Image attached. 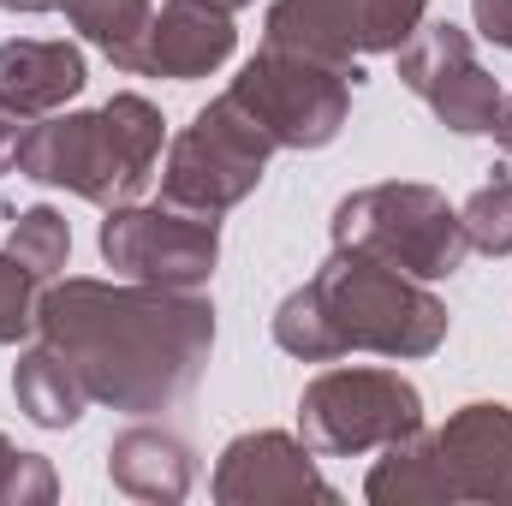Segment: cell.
<instances>
[{"label": "cell", "instance_id": "cell-18", "mask_svg": "<svg viewBox=\"0 0 512 506\" xmlns=\"http://www.w3.org/2000/svg\"><path fill=\"white\" fill-rule=\"evenodd\" d=\"M72 30H84V42H96L120 72H137V48L149 36L155 6L149 0H66Z\"/></svg>", "mask_w": 512, "mask_h": 506}, {"label": "cell", "instance_id": "cell-15", "mask_svg": "<svg viewBox=\"0 0 512 506\" xmlns=\"http://www.w3.org/2000/svg\"><path fill=\"white\" fill-rule=\"evenodd\" d=\"M108 477H114V489L131 495V501L173 506V501H185L191 483H197V453H191L173 429L137 423L126 435H114V447H108Z\"/></svg>", "mask_w": 512, "mask_h": 506}, {"label": "cell", "instance_id": "cell-24", "mask_svg": "<svg viewBox=\"0 0 512 506\" xmlns=\"http://www.w3.org/2000/svg\"><path fill=\"white\" fill-rule=\"evenodd\" d=\"M24 120H12V114H6V108H0V173H12V167H18V149H24Z\"/></svg>", "mask_w": 512, "mask_h": 506}, {"label": "cell", "instance_id": "cell-9", "mask_svg": "<svg viewBox=\"0 0 512 506\" xmlns=\"http://www.w3.org/2000/svg\"><path fill=\"white\" fill-rule=\"evenodd\" d=\"M102 262L126 280L149 286H179V292H203L215 262H221V215H197L179 203H120L108 209L102 233Z\"/></svg>", "mask_w": 512, "mask_h": 506}, {"label": "cell", "instance_id": "cell-25", "mask_svg": "<svg viewBox=\"0 0 512 506\" xmlns=\"http://www.w3.org/2000/svg\"><path fill=\"white\" fill-rule=\"evenodd\" d=\"M489 137H495V143H501V149L512 155V96L501 102V120H495V131H489Z\"/></svg>", "mask_w": 512, "mask_h": 506}, {"label": "cell", "instance_id": "cell-26", "mask_svg": "<svg viewBox=\"0 0 512 506\" xmlns=\"http://www.w3.org/2000/svg\"><path fill=\"white\" fill-rule=\"evenodd\" d=\"M6 12H60L66 0H0Z\"/></svg>", "mask_w": 512, "mask_h": 506}, {"label": "cell", "instance_id": "cell-1", "mask_svg": "<svg viewBox=\"0 0 512 506\" xmlns=\"http://www.w3.org/2000/svg\"><path fill=\"white\" fill-rule=\"evenodd\" d=\"M36 334L78 370L96 405L149 417L197 387L215 352V304L179 286L66 274L42 292Z\"/></svg>", "mask_w": 512, "mask_h": 506}, {"label": "cell", "instance_id": "cell-22", "mask_svg": "<svg viewBox=\"0 0 512 506\" xmlns=\"http://www.w3.org/2000/svg\"><path fill=\"white\" fill-rule=\"evenodd\" d=\"M36 304H42V280L0 251V346H18L24 334H36Z\"/></svg>", "mask_w": 512, "mask_h": 506}, {"label": "cell", "instance_id": "cell-6", "mask_svg": "<svg viewBox=\"0 0 512 506\" xmlns=\"http://www.w3.org/2000/svg\"><path fill=\"white\" fill-rule=\"evenodd\" d=\"M352 90H358L352 72L286 54V48H268V42L227 84V96L268 131L274 149H328L352 120Z\"/></svg>", "mask_w": 512, "mask_h": 506}, {"label": "cell", "instance_id": "cell-3", "mask_svg": "<svg viewBox=\"0 0 512 506\" xmlns=\"http://www.w3.org/2000/svg\"><path fill=\"white\" fill-rule=\"evenodd\" d=\"M167 120L149 96H108L90 114H48L24 131L18 173L36 185H60L96 209L137 203L161 167Z\"/></svg>", "mask_w": 512, "mask_h": 506}, {"label": "cell", "instance_id": "cell-14", "mask_svg": "<svg viewBox=\"0 0 512 506\" xmlns=\"http://www.w3.org/2000/svg\"><path fill=\"white\" fill-rule=\"evenodd\" d=\"M90 84L78 42H42V36H12L0 42V108L12 120H48L66 102H78Z\"/></svg>", "mask_w": 512, "mask_h": 506}, {"label": "cell", "instance_id": "cell-5", "mask_svg": "<svg viewBox=\"0 0 512 506\" xmlns=\"http://www.w3.org/2000/svg\"><path fill=\"white\" fill-rule=\"evenodd\" d=\"M268 131L256 126L251 114L233 96H215L191 126L167 143L161 161V197L197 215H227L251 197L268 173Z\"/></svg>", "mask_w": 512, "mask_h": 506}, {"label": "cell", "instance_id": "cell-19", "mask_svg": "<svg viewBox=\"0 0 512 506\" xmlns=\"http://www.w3.org/2000/svg\"><path fill=\"white\" fill-rule=\"evenodd\" d=\"M6 251L18 256L36 280H54V274L66 268V256H72V227H66V215L48 209V203L18 209V215H12V233H6Z\"/></svg>", "mask_w": 512, "mask_h": 506}, {"label": "cell", "instance_id": "cell-12", "mask_svg": "<svg viewBox=\"0 0 512 506\" xmlns=\"http://www.w3.org/2000/svg\"><path fill=\"white\" fill-rule=\"evenodd\" d=\"M435 453L453 501L512 506V405L471 399L435 429Z\"/></svg>", "mask_w": 512, "mask_h": 506}, {"label": "cell", "instance_id": "cell-13", "mask_svg": "<svg viewBox=\"0 0 512 506\" xmlns=\"http://www.w3.org/2000/svg\"><path fill=\"white\" fill-rule=\"evenodd\" d=\"M233 48H239L233 12H221L209 0H161V12L149 18V36L137 48V72L191 84V78L221 72L233 60Z\"/></svg>", "mask_w": 512, "mask_h": 506}, {"label": "cell", "instance_id": "cell-11", "mask_svg": "<svg viewBox=\"0 0 512 506\" xmlns=\"http://www.w3.org/2000/svg\"><path fill=\"white\" fill-rule=\"evenodd\" d=\"M215 501L221 506H292V501H340V489L316 471V447L286 429H251L227 441L215 459Z\"/></svg>", "mask_w": 512, "mask_h": 506}, {"label": "cell", "instance_id": "cell-17", "mask_svg": "<svg viewBox=\"0 0 512 506\" xmlns=\"http://www.w3.org/2000/svg\"><path fill=\"white\" fill-rule=\"evenodd\" d=\"M12 399H18V411H24L36 429H72V423L84 417V405H90L78 370H72L48 340L30 346V352L12 364Z\"/></svg>", "mask_w": 512, "mask_h": 506}, {"label": "cell", "instance_id": "cell-8", "mask_svg": "<svg viewBox=\"0 0 512 506\" xmlns=\"http://www.w3.org/2000/svg\"><path fill=\"white\" fill-rule=\"evenodd\" d=\"M429 0H274L262 18V42L340 66L364 84V54H399L423 24Z\"/></svg>", "mask_w": 512, "mask_h": 506}, {"label": "cell", "instance_id": "cell-7", "mask_svg": "<svg viewBox=\"0 0 512 506\" xmlns=\"http://www.w3.org/2000/svg\"><path fill=\"white\" fill-rule=\"evenodd\" d=\"M423 429V393L399 370H322L298 393V435L322 459H358Z\"/></svg>", "mask_w": 512, "mask_h": 506}, {"label": "cell", "instance_id": "cell-27", "mask_svg": "<svg viewBox=\"0 0 512 506\" xmlns=\"http://www.w3.org/2000/svg\"><path fill=\"white\" fill-rule=\"evenodd\" d=\"M209 6H221V12H245L251 0H209Z\"/></svg>", "mask_w": 512, "mask_h": 506}, {"label": "cell", "instance_id": "cell-20", "mask_svg": "<svg viewBox=\"0 0 512 506\" xmlns=\"http://www.w3.org/2000/svg\"><path fill=\"white\" fill-rule=\"evenodd\" d=\"M459 227L471 239V251L483 256H512V173L495 167L489 185H477L459 209Z\"/></svg>", "mask_w": 512, "mask_h": 506}, {"label": "cell", "instance_id": "cell-23", "mask_svg": "<svg viewBox=\"0 0 512 506\" xmlns=\"http://www.w3.org/2000/svg\"><path fill=\"white\" fill-rule=\"evenodd\" d=\"M471 12H477V30L495 48H512V0H471Z\"/></svg>", "mask_w": 512, "mask_h": 506}, {"label": "cell", "instance_id": "cell-21", "mask_svg": "<svg viewBox=\"0 0 512 506\" xmlns=\"http://www.w3.org/2000/svg\"><path fill=\"white\" fill-rule=\"evenodd\" d=\"M60 495V477L42 453H18L6 435H0V506H54Z\"/></svg>", "mask_w": 512, "mask_h": 506}, {"label": "cell", "instance_id": "cell-16", "mask_svg": "<svg viewBox=\"0 0 512 506\" xmlns=\"http://www.w3.org/2000/svg\"><path fill=\"white\" fill-rule=\"evenodd\" d=\"M364 501H376V506H453V489H447V471H441V453H435V435L429 429H411L393 447H382L376 471L364 477Z\"/></svg>", "mask_w": 512, "mask_h": 506}, {"label": "cell", "instance_id": "cell-4", "mask_svg": "<svg viewBox=\"0 0 512 506\" xmlns=\"http://www.w3.org/2000/svg\"><path fill=\"white\" fill-rule=\"evenodd\" d=\"M328 233H334V245L382 256L417 280H453L471 251L447 191L417 185V179H387V185H364V191L340 197Z\"/></svg>", "mask_w": 512, "mask_h": 506}, {"label": "cell", "instance_id": "cell-2", "mask_svg": "<svg viewBox=\"0 0 512 506\" xmlns=\"http://www.w3.org/2000/svg\"><path fill=\"white\" fill-rule=\"evenodd\" d=\"M447 328L453 316L429 292V280L352 245H334L328 262L274 310V346L292 352L298 364H334L346 352L411 364L441 352Z\"/></svg>", "mask_w": 512, "mask_h": 506}, {"label": "cell", "instance_id": "cell-10", "mask_svg": "<svg viewBox=\"0 0 512 506\" xmlns=\"http://www.w3.org/2000/svg\"><path fill=\"white\" fill-rule=\"evenodd\" d=\"M399 84L429 102V114L459 137H489L501 120V102L507 90L483 72L477 48H471V30L447 24V18H423L411 30V42L399 48Z\"/></svg>", "mask_w": 512, "mask_h": 506}]
</instances>
